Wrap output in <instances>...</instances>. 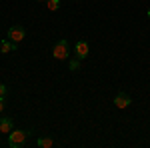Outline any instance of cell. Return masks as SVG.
Listing matches in <instances>:
<instances>
[{"label":"cell","instance_id":"12","mask_svg":"<svg viewBox=\"0 0 150 148\" xmlns=\"http://www.w3.org/2000/svg\"><path fill=\"white\" fill-rule=\"evenodd\" d=\"M2 108H4V96L0 98V110H2Z\"/></svg>","mask_w":150,"mask_h":148},{"label":"cell","instance_id":"2","mask_svg":"<svg viewBox=\"0 0 150 148\" xmlns=\"http://www.w3.org/2000/svg\"><path fill=\"white\" fill-rule=\"evenodd\" d=\"M24 140H26V132H22V130H12L10 134H8V146L18 148V146L24 144Z\"/></svg>","mask_w":150,"mask_h":148},{"label":"cell","instance_id":"7","mask_svg":"<svg viewBox=\"0 0 150 148\" xmlns=\"http://www.w3.org/2000/svg\"><path fill=\"white\" fill-rule=\"evenodd\" d=\"M16 48H18L16 42H8V40H2V42H0V52H2V54L12 52V50H16Z\"/></svg>","mask_w":150,"mask_h":148},{"label":"cell","instance_id":"13","mask_svg":"<svg viewBox=\"0 0 150 148\" xmlns=\"http://www.w3.org/2000/svg\"><path fill=\"white\" fill-rule=\"evenodd\" d=\"M146 14H148V18H150V8H148V12H146Z\"/></svg>","mask_w":150,"mask_h":148},{"label":"cell","instance_id":"3","mask_svg":"<svg viewBox=\"0 0 150 148\" xmlns=\"http://www.w3.org/2000/svg\"><path fill=\"white\" fill-rule=\"evenodd\" d=\"M24 36H26V32H24L22 26H12L10 30H8V38H10L12 42H16V44H18L20 40H22Z\"/></svg>","mask_w":150,"mask_h":148},{"label":"cell","instance_id":"1","mask_svg":"<svg viewBox=\"0 0 150 148\" xmlns=\"http://www.w3.org/2000/svg\"><path fill=\"white\" fill-rule=\"evenodd\" d=\"M52 54H54L56 60H66V58L70 56V44H68V40L60 38L56 44H54V48H52Z\"/></svg>","mask_w":150,"mask_h":148},{"label":"cell","instance_id":"6","mask_svg":"<svg viewBox=\"0 0 150 148\" xmlns=\"http://www.w3.org/2000/svg\"><path fill=\"white\" fill-rule=\"evenodd\" d=\"M0 132L2 134H10L12 132V120L10 118H0Z\"/></svg>","mask_w":150,"mask_h":148},{"label":"cell","instance_id":"9","mask_svg":"<svg viewBox=\"0 0 150 148\" xmlns=\"http://www.w3.org/2000/svg\"><path fill=\"white\" fill-rule=\"evenodd\" d=\"M46 2H48V10H58L60 0H46Z\"/></svg>","mask_w":150,"mask_h":148},{"label":"cell","instance_id":"14","mask_svg":"<svg viewBox=\"0 0 150 148\" xmlns=\"http://www.w3.org/2000/svg\"><path fill=\"white\" fill-rule=\"evenodd\" d=\"M38 2H42V0H38Z\"/></svg>","mask_w":150,"mask_h":148},{"label":"cell","instance_id":"10","mask_svg":"<svg viewBox=\"0 0 150 148\" xmlns=\"http://www.w3.org/2000/svg\"><path fill=\"white\" fill-rule=\"evenodd\" d=\"M78 66H80L78 60H70V70H78Z\"/></svg>","mask_w":150,"mask_h":148},{"label":"cell","instance_id":"4","mask_svg":"<svg viewBox=\"0 0 150 148\" xmlns=\"http://www.w3.org/2000/svg\"><path fill=\"white\" fill-rule=\"evenodd\" d=\"M74 50H76V56L80 58H86L88 56V52H90V48H88V44H86V42H84V40H78V42H76V44H74Z\"/></svg>","mask_w":150,"mask_h":148},{"label":"cell","instance_id":"11","mask_svg":"<svg viewBox=\"0 0 150 148\" xmlns=\"http://www.w3.org/2000/svg\"><path fill=\"white\" fill-rule=\"evenodd\" d=\"M2 96H6V86H4V84H0V98H2Z\"/></svg>","mask_w":150,"mask_h":148},{"label":"cell","instance_id":"8","mask_svg":"<svg viewBox=\"0 0 150 148\" xmlns=\"http://www.w3.org/2000/svg\"><path fill=\"white\" fill-rule=\"evenodd\" d=\"M36 144H38L40 148H52L54 146V140H52V138H38Z\"/></svg>","mask_w":150,"mask_h":148},{"label":"cell","instance_id":"5","mask_svg":"<svg viewBox=\"0 0 150 148\" xmlns=\"http://www.w3.org/2000/svg\"><path fill=\"white\" fill-rule=\"evenodd\" d=\"M130 96L128 94H124V92H120V94H116V98H114V104H116V108H126V106H130Z\"/></svg>","mask_w":150,"mask_h":148}]
</instances>
